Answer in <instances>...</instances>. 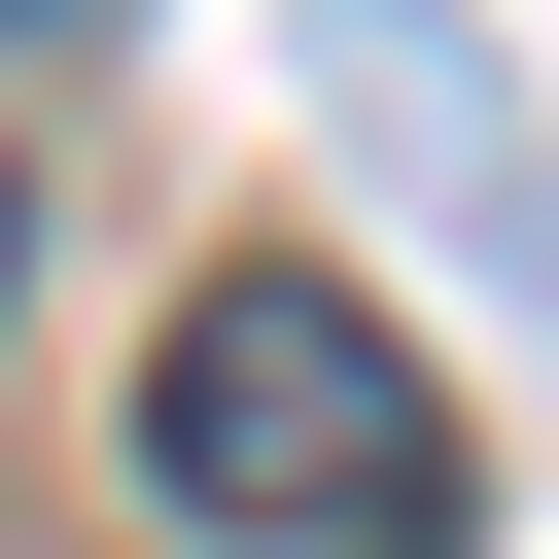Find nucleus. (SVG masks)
<instances>
[{
  "mask_svg": "<svg viewBox=\"0 0 559 559\" xmlns=\"http://www.w3.org/2000/svg\"><path fill=\"white\" fill-rule=\"evenodd\" d=\"M0 35H140V0H0Z\"/></svg>",
  "mask_w": 559,
  "mask_h": 559,
  "instance_id": "f03ea898",
  "label": "nucleus"
},
{
  "mask_svg": "<svg viewBox=\"0 0 559 559\" xmlns=\"http://www.w3.org/2000/svg\"><path fill=\"white\" fill-rule=\"evenodd\" d=\"M140 489L245 524V559H454V384H419L349 280H175V349H140Z\"/></svg>",
  "mask_w": 559,
  "mask_h": 559,
  "instance_id": "f257e3e1",
  "label": "nucleus"
},
{
  "mask_svg": "<svg viewBox=\"0 0 559 559\" xmlns=\"http://www.w3.org/2000/svg\"><path fill=\"white\" fill-rule=\"evenodd\" d=\"M0 280H35V175H0Z\"/></svg>",
  "mask_w": 559,
  "mask_h": 559,
  "instance_id": "7ed1b4c3",
  "label": "nucleus"
}]
</instances>
